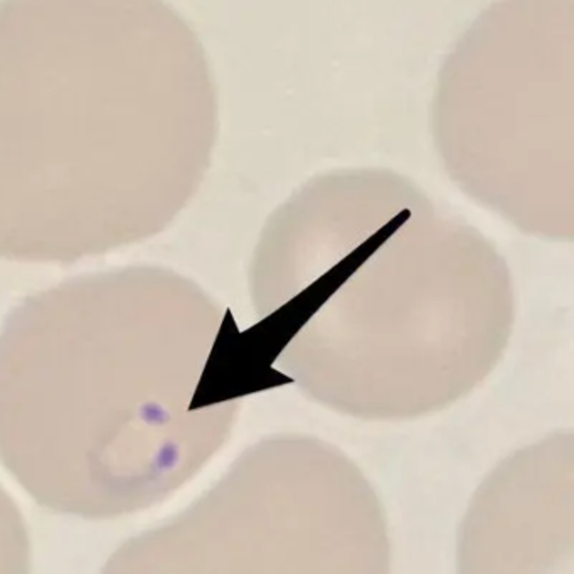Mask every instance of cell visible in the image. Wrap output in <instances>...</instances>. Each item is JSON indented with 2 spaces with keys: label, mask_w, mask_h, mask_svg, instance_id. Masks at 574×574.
Listing matches in <instances>:
<instances>
[{
  "label": "cell",
  "mask_w": 574,
  "mask_h": 574,
  "mask_svg": "<svg viewBox=\"0 0 574 574\" xmlns=\"http://www.w3.org/2000/svg\"><path fill=\"white\" fill-rule=\"evenodd\" d=\"M208 113L165 5L0 4V258L76 261L162 231L201 177Z\"/></svg>",
  "instance_id": "cell-1"
}]
</instances>
